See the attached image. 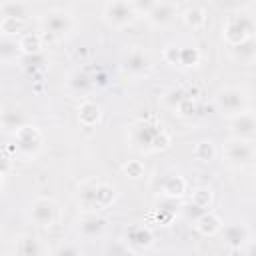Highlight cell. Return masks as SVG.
Listing matches in <instances>:
<instances>
[{
    "instance_id": "17",
    "label": "cell",
    "mask_w": 256,
    "mask_h": 256,
    "mask_svg": "<svg viewBox=\"0 0 256 256\" xmlns=\"http://www.w3.org/2000/svg\"><path fill=\"white\" fill-rule=\"evenodd\" d=\"M16 254L18 256H42V244L36 236L26 234L18 240L16 244Z\"/></svg>"
},
{
    "instance_id": "25",
    "label": "cell",
    "mask_w": 256,
    "mask_h": 256,
    "mask_svg": "<svg viewBox=\"0 0 256 256\" xmlns=\"http://www.w3.org/2000/svg\"><path fill=\"white\" fill-rule=\"evenodd\" d=\"M168 196H180L184 192V180L178 178V176H170L166 182H164V188H162Z\"/></svg>"
},
{
    "instance_id": "21",
    "label": "cell",
    "mask_w": 256,
    "mask_h": 256,
    "mask_svg": "<svg viewBox=\"0 0 256 256\" xmlns=\"http://www.w3.org/2000/svg\"><path fill=\"white\" fill-rule=\"evenodd\" d=\"M96 190H98V184H84V186L78 188V198H80V202H82L86 208H90V210L96 208Z\"/></svg>"
},
{
    "instance_id": "7",
    "label": "cell",
    "mask_w": 256,
    "mask_h": 256,
    "mask_svg": "<svg viewBox=\"0 0 256 256\" xmlns=\"http://www.w3.org/2000/svg\"><path fill=\"white\" fill-rule=\"evenodd\" d=\"M122 66H124V70H126L128 74H132V76H144V74L150 70L152 60H150V54H148L144 48L134 46V48H130V50L126 52V56H124V60H122Z\"/></svg>"
},
{
    "instance_id": "30",
    "label": "cell",
    "mask_w": 256,
    "mask_h": 256,
    "mask_svg": "<svg viewBox=\"0 0 256 256\" xmlns=\"http://www.w3.org/2000/svg\"><path fill=\"white\" fill-rule=\"evenodd\" d=\"M2 182H4V174H0V192H2Z\"/></svg>"
},
{
    "instance_id": "6",
    "label": "cell",
    "mask_w": 256,
    "mask_h": 256,
    "mask_svg": "<svg viewBox=\"0 0 256 256\" xmlns=\"http://www.w3.org/2000/svg\"><path fill=\"white\" fill-rule=\"evenodd\" d=\"M72 16L64 10H50L42 16V28L44 32L52 36H64L72 30Z\"/></svg>"
},
{
    "instance_id": "24",
    "label": "cell",
    "mask_w": 256,
    "mask_h": 256,
    "mask_svg": "<svg viewBox=\"0 0 256 256\" xmlns=\"http://www.w3.org/2000/svg\"><path fill=\"white\" fill-rule=\"evenodd\" d=\"M114 188L108 186V184H98V190H96V208H104L108 206L112 200H114Z\"/></svg>"
},
{
    "instance_id": "23",
    "label": "cell",
    "mask_w": 256,
    "mask_h": 256,
    "mask_svg": "<svg viewBox=\"0 0 256 256\" xmlns=\"http://www.w3.org/2000/svg\"><path fill=\"white\" fill-rule=\"evenodd\" d=\"M194 154H196L198 160H202V162H210V160L216 156V148H214V144H212L210 140H204V142H198V144H196Z\"/></svg>"
},
{
    "instance_id": "22",
    "label": "cell",
    "mask_w": 256,
    "mask_h": 256,
    "mask_svg": "<svg viewBox=\"0 0 256 256\" xmlns=\"http://www.w3.org/2000/svg\"><path fill=\"white\" fill-rule=\"evenodd\" d=\"M18 42H20V50H22V52H26V54H34V52H38V50L42 48V40H40V36H38V34L22 36Z\"/></svg>"
},
{
    "instance_id": "1",
    "label": "cell",
    "mask_w": 256,
    "mask_h": 256,
    "mask_svg": "<svg viewBox=\"0 0 256 256\" xmlns=\"http://www.w3.org/2000/svg\"><path fill=\"white\" fill-rule=\"evenodd\" d=\"M214 104L216 108L226 114V116H236V114H242L248 110V98H246V92L240 90V88H234V86H226V88H220L214 96Z\"/></svg>"
},
{
    "instance_id": "28",
    "label": "cell",
    "mask_w": 256,
    "mask_h": 256,
    "mask_svg": "<svg viewBox=\"0 0 256 256\" xmlns=\"http://www.w3.org/2000/svg\"><path fill=\"white\" fill-rule=\"evenodd\" d=\"M56 256H80V254H78V250H76L74 246H70V244H68V246H62V248L58 250V254H56Z\"/></svg>"
},
{
    "instance_id": "27",
    "label": "cell",
    "mask_w": 256,
    "mask_h": 256,
    "mask_svg": "<svg viewBox=\"0 0 256 256\" xmlns=\"http://www.w3.org/2000/svg\"><path fill=\"white\" fill-rule=\"evenodd\" d=\"M142 170H144V168H142L140 162H132V164H128V166L124 168V172H126L130 178H140V176H142Z\"/></svg>"
},
{
    "instance_id": "10",
    "label": "cell",
    "mask_w": 256,
    "mask_h": 256,
    "mask_svg": "<svg viewBox=\"0 0 256 256\" xmlns=\"http://www.w3.org/2000/svg\"><path fill=\"white\" fill-rule=\"evenodd\" d=\"M40 144H42V138H40V134L34 126H24L22 130L16 132V146L22 154L34 156L38 152Z\"/></svg>"
},
{
    "instance_id": "16",
    "label": "cell",
    "mask_w": 256,
    "mask_h": 256,
    "mask_svg": "<svg viewBox=\"0 0 256 256\" xmlns=\"http://www.w3.org/2000/svg\"><path fill=\"white\" fill-rule=\"evenodd\" d=\"M68 86H70V90H72L74 94L84 96V94H88V92L92 90L94 82H92V78H90L86 72L76 70V72H72V74L68 76Z\"/></svg>"
},
{
    "instance_id": "26",
    "label": "cell",
    "mask_w": 256,
    "mask_h": 256,
    "mask_svg": "<svg viewBox=\"0 0 256 256\" xmlns=\"http://www.w3.org/2000/svg\"><path fill=\"white\" fill-rule=\"evenodd\" d=\"M0 28H2V34L14 36V34H18V32L22 30V22H20V20H12V18H2Z\"/></svg>"
},
{
    "instance_id": "20",
    "label": "cell",
    "mask_w": 256,
    "mask_h": 256,
    "mask_svg": "<svg viewBox=\"0 0 256 256\" xmlns=\"http://www.w3.org/2000/svg\"><path fill=\"white\" fill-rule=\"evenodd\" d=\"M182 18H184L186 26L192 28V30H200V28H204V24H206V12H204L200 6H190V8H186V12H184Z\"/></svg>"
},
{
    "instance_id": "13",
    "label": "cell",
    "mask_w": 256,
    "mask_h": 256,
    "mask_svg": "<svg viewBox=\"0 0 256 256\" xmlns=\"http://www.w3.org/2000/svg\"><path fill=\"white\" fill-rule=\"evenodd\" d=\"M26 122H28V120H26V114H24L22 110H18V108H8V110H4L2 116H0V126L6 128V130H10V132L22 130L24 126H28Z\"/></svg>"
},
{
    "instance_id": "12",
    "label": "cell",
    "mask_w": 256,
    "mask_h": 256,
    "mask_svg": "<svg viewBox=\"0 0 256 256\" xmlns=\"http://www.w3.org/2000/svg\"><path fill=\"white\" fill-rule=\"evenodd\" d=\"M224 236L228 246L232 248H242L248 240H250V230L246 224H230L224 228Z\"/></svg>"
},
{
    "instance_id": "2",
    "label": "cell",
    "mask_w": 256,
    "mask_h": 256,
    "mask_svg": "<svg viewBox=\"0 0 256 256\" xmlns=\"http://www.w3.org/2000/svg\"><path fill=\"white\" fill-rule=\"evenodd\" d=\"M224 158L226 164L232 168H250L254 164V144L248 140H236L232 138L226 146H224Z\"/></svg>"
},
{
    "instance_id": "15",
    "label": "cell",
    "mask_w": 256,
    "mask_h": 256,
    "mask_svg": "<svg viewBox=\"0 0 256 256\" xmlns=\"http://www.w3.org/2000/svg\"><path fill=\"white\" fill-rule=\"evenodd\" d=\"M20 42L14 36L0 34V62H12L20 56Z\"/></svg>"
},
{
    "instance_id": "5",
    "label": "cell",
    "mask_w": 256,
    "mask_h": 256,
    "mask_svg": "<svg viewBox=\"0 0 256 256\" xmlns=\"http://www.w3.org/2000/svg\"><path fill=\"white\" fill-rule=\"evenodd\" d=\"M30 220L36 226H52L58 220V206L52 198H36L30 204Z\"/></svg>"
},
{
    "instance_id": "19",
    "label": "cell",
    "mask_w": 256,
    "mask_h": 256,
    "mask_svg": "<svg viewBox=\"0 0 256 256\" xmlns=\"http://www.w3.org/2000/svg\"><path fill=\"white\" fill-rule=\"evenodd\" d=\"M100 116H102L100 106L94 104V102H84V104L80 106V110H78V118H80V122H82L84 126H94V124H98Z\"/></svg>"
},
{
    "instance_id": "18",
    "label": "cell",
    "mask_w": 256,
    "mask_h": 256,
    "mask_svg": "<svg viewBox=\"0 0 256 256\" xmlns=\"http://www.w3.org/2000/svg\"><path fill=\"white\" fill-rule=\"evenodd\" d=\"M232 54L236 60H240L242 64H250L254 60V54H256V44H254V38H248V40H242L238 44L232 46Z\"/></svg>"
},
{
    "instance_id": "14",
    "label": "cell",
    "mask_w": 256,
    "mask_h": 256,
    "mask_svg": "<svg viewBox=\"0 0 256 256\" xmlns=\"http://www.w3.org/2000/svg\"><path fill=\"white\" fill-rule=\"evenodd\" d=\"M28 14H30V4H26V2L8 0V2L0 4V16L2 18H12V20H20L22 22Z\"/></svg>"
},
{
    "instance_id": "29",
    "label": "cell",
    "mask_w": 256,
    "mask_h": 256,
    "mask_svg": "<svg viewBox=\"0 0 256 256\" xmlns=\"http://www.w3.org/2000/svg\"><path fill=\"white\" fill-rule=\"evenodd\" d=\"M8 170V158L4 154H0V174H4Z\"/></svg>"
},
{
    "instance_id": "3",
    "label": "cell",
    "mask_w": 256,
    "mask_h": 256,
    "mask_svg": "<svg viewBox=\"0 0 256 256\" xmlns=\"http://www.w3.org/2000/svg\"><path fill=\"white\" fill-rule=\"evenodd\" d=\"M222 34L232 46L242 42V40L254 38V20H252V16L250 14H238V16L228 18L224 28H222Z\"/></svg>"
},
{
    "instance_id": "9",
    "label": "cell",
    "mask_w": 256,
    "mask_h": 256,
    "mask_svg": "<svg viewBox=\"0 0 256 256\" xmlns=\"http://www.w3.org/2000/svg\"><path fill=\"white\" fill-rule=\"evenodd\" d=\"M176 14H178L176 2H152V6L148 8L144 16L152 26L162 28V26H168L176 18Z\"/></svg>"
},
{
    "instance_id": "11",
    "label": "cell",
    "mask_w": 256,
    "mask_h": 256,
    "mask_svg": "<svg viewBox=\"0 0 256 256\" xmlns=\"http://www.w3.org/2000/svg\"><path fill=\"white\" fill-rule=\"evenodd\" d=\"M106 230V218H102L96 212H88L78 220V232L84 238H98Z\"/></svg>"
},
{
    "instance_id": "4",
    "label": "cell",
    "mask_w": 256,
    "mask_h": 256,
    "mask_svg": "<svg viewBox=\"0 0 256 256\" xmlns=\"http://www.w3.org/2000/svg\"><path fill=\"white\" fill-rule=\"evenodd\" d=\"M104 18H106L108 24H112L116 28H124V26L134 22L136 12L132 8V2L114 0V2H106L104 4Z\"/></svg>"
},
{
    "instance_id": "8",
    "label": "cell",
    "mask_w": 256,
    "mask_h": 256,
    "mask_svg": "<svg viewBox=\"0 0 256 256\" xmlns=\"http://www.w3.org/2000/svg\"><path fill=\"white\" fill-rule=\"evenodd\" d=\"M230 132H232V138L236 140H248V142H254V136H256V118L250 110L242 112V114H236L230 118Z\"/></svg>"
}]
</instances>
